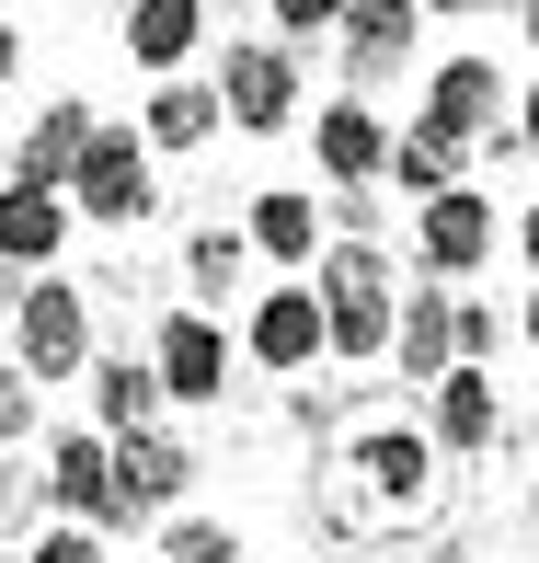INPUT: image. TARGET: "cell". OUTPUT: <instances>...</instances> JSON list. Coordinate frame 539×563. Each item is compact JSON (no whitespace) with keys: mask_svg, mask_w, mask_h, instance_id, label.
<instances>
[{"mask_svg":"<svg viewBox=\"0 0 539 563\" xmlns=\"http://www.w3.org/2000/svg\"><path fill=\"white\" fill-rule=\"evenodd\" d=\"M459 495V472L425 449L414 426V391H391V379H368V391L345 402V415L311 438V483H299V518H311V541L333 552H402L436 506Z\"/></svg>","mask_w":539,"mask_h":563,"instance_id":"1","label":"cell"},{"mask_svg":"<svg viewBox=\"0 0 539 563\" xmlns=\"http://www.w3.org/2000/svg\"><path fill=\"white\" fill-rule=\"evenodd\" d=\"M195 438H172V426H138V438H104V541H138V529L184 518L195 495Z\"/></svg>","mask_w":539,"mask_h":563,"instance_id":"2","label":"cell"},{"mask_svg":"<svg viewBox=\"0 0 539 563\" xmlns=\"http://www.w3.org/2000/svg\"><path fill=\"white\" fill-rule=\"evenodd\" d=\"M207 92H218V126H229V139H288V126L311 115V58L276 46V35H229Z\"/></svg>","mask_w":539,"mask_h":563,"instance_id":"3","label":"cell"},{"mask_svg":"<svg viewBox=\"0 0 539 563\" xmlns=\"http://www.w3.org/2000/svg\"><path fill=\"white\" fill-rule=\"evenodd\" d=\"M12 368L35 379V391H69V379L92 368V288L69 265L23 276V299H12Z\"/></svg>","mask_w":539,"mask_h":563,"instance_id":"4","label":"cell"},{"mask_svg":"<svg viewBox=\"0 0 539 563\" xmlns=\"http://www.w3.org/2000/svg\"><path fill=\"white\" fill-rule=\"evenodd\" d=\"M69 219H104V230H149L161 219V173H149V150H138V126H92L81 139V162H69Z\"/></svg>","mask_w":539,"mask_h":563,"instance_id":"5","label":"cell"},{"mask_svg":"<svg viewBox=\"0 0 539 563\" xmlns=\"http://www.w3.org/2000/svg\"><path fill=\"white\" fill-rule=\"evenodd\" d=\"M149 379H161L172 415H218L229 391H242V345H229L218 311H161V334H149Z\"/></svg>","mask_w":539,"mask_h":563,"instance_id":"6","label":"cell"},{"mask_svg":"<svg viewBox=\"0 0 539 563\" xmlns=\"http://www.w3.org/2000/svg\"><path fill=\"white\" fill-rule=\"evenodd\" d=\"M494 242H505V219H494V196H482V185H448V196H425V208L402 219V253H414V276H436V288L482 276V265H494Z\"/></svg>","mask_w":539,"mask_h":563,"instance_id":"7","label":"cell"},{"mask_svg":"<svg viewBox=\"0 0 539 563\" xmlns=\"http://www.w3.org/2000/svg\"><path fill=\"white\" fill-rule=\"evenodd\" d=\"M425 449L448 460V472H482V460H494V438H505V391H494V368H448V379H425Z\"/></svg>","mask_w":539,"mask_h":563,"instance_id":"8","label":"cell"},{"mask_svg":"<svg viewBox=\"0 0 539 563\" xmlns=\"http://www.w3.org/2000/svg\"><path fill=\"white\" fill-rule=\"evenodd\" d=\"M229 345H242V368H265V379H311L322 368V299L299 288H252V311L229 322Z\"/></svg>","mask_w":539,"mask_h":563,"instance_id":"9","label":"cell"},{"mask_svg":"<svg viewBox=\"0 0 539 563\" xmlns=\"http://www.w3.org/2000/svg\"><path fill=\"white\" fill-rule=\"evenodd\" d=\"M448 311H459V288H436V276H414V288L391 299V391H425V379H448L459 368V334H448Z\"/></svg>","mask_w":539,"mask_h":563,"instance_id":"10","label":"cell"},{"mask_svg":"<svg viewBox=\"0 0 539 563\" xmlns=\"http://www.w3.org/2000/svg\"><path fill=\"white\" fill-rule=\"evenodd\" d=\"M35 495L69 529H104V426H46L35 438Z\"/></svg>","mask_w":539,"mask_h":563,"instance_id":"11","label":"cell"},{"mask_svg":"<svg viewBox=\"0 0 539 563\" xmlns=\"http://www.w3.org/2000/svg\"><path fill=\"white\" fill-rule=\"evenodd\" d=\"M505 104H517V92H505V69L482 58V46H459V58H436L425 69V126H448V139H482V126H505Z\"/></svg>","mask_w":539,"mask_h":563,"instance_id":"12","label":"cell"},{"mask_svg":"<svg viewBox=\"0 0 539 563\" xmlns=\"http://www.w3.org/2000/svg\"><path fill=\"white\" fill-rule=\"evenodd\" d=\"M115 46H126L138 81H172V69H195V46H207V0H126Z\"/></svg>","mask_w":539,"mask_h":563,"instance_id":"13","label":"cell"},{"mask_svg":"<svg viewBox=\"0 0 539 563\" xmlns=\"http://www.w3.org/2000/svg\"><path fill=\"white\" fill-rule=\"evenodd\" d=\"M242 242H252V265H276V276H311V253H322V196H311V185H252Z\"/></svg>","mask_w":539,"mask_h":563,"instance_id":"14","label":"cell"},{"mask_svg":"<svg viewBox=\"0 0 539 563\" xmlns=\"http://www.w3.org/2000/svg\"><path fill=\"white\" fill-rule=\"evenodd\" d=\"M379 150H391V115L379 104H356V92L311 104V173L322 185H379Z\"/></svg>","mask_w":539,"mask_h":563,"instance_id":"15","label":"cell"},{"mask_svg":"<svg viewBox=\"0 0 539 563\" xmlns=\"http://www.w3.org/2000/svg\"><path fill=\"white\" fill-rule=\"evenodd\" d=\"M379 185H391L402 208H425V196H448V185H471V139H448V126H425V115H402V126H391V150H379Z\"/></svg>","mask_w":539,"mask_h":563,"instance_id":"16","label":"cell"},{"mask_svg":"<svg viewBox=\"0 0 539 563\" xmlns=\"http://www.w3.org/2000/svg\"><path fill=\"white\" fill-rule=\"evenodd\" d=\"M126 126H138L149 162H161V150H207V139H218V92L195 81V69H172V81L138 92V115H126Z\"/></svg>","mask_w":539,"mask_h":563,"instance_id":"17","label":"cell"},{"mask_svg":"<svg viewBox=\"0 0 539 563\" xmlns=\"http://www.w3.org/2000/svg\"><path fill=\"white\" fill-rule=\"evenodd\" d=\"M0 253H12V276H46L69 253V196L12 173V185H0Z\"/></svg>","mask_w":539,"mask_h":563,"instance_id":"18","label":"cell"},{"mask_svg":"<svg viewBox=\"0 0 539 563\" xmlns=\"http://www.w3.org/2000/svg\"><path fill=\"white\" fill-rule=\"evenodd\" d=\"M242 276H252V242H242V219H195V230H184V311H218V322H229Z\"/></svg>","mask_w":539,"mask_h":563,"instance_id":"19","label":"cell"},{"mask_svg":"<svg viewBox=\"0 0 539 563\" xmlns=\"http://www.w3.org/2000/svg\"><path fill=\"white\" fill-rule=\"evenodd\" d=\"M92 126H104V115H92L81 92H46L35 126L12 139V173H23V185H69V162H81V139H92Z\"/></svg>","mask_w":539,"mask_h":563,"instance_id":"20","label":"cell"},{"mask_svg":"<svg viewBox=\"0 0 539 563\" xmlns=\"http://www.w3.org/2000/svg\"><path fill=\"white\" fill-rule=\"evenodd\" d=\"M92 426H104V438H138V426H161L172 402H161V379H149V356H92Z\"/></svg>","mask_w":539,"mask_h":563,"instance_id":"21","label":"cell"},{"mask_svg":"<svg viewBox=\"0 0 539 563\" xmlns=\"http://www.w3.org/2000/svg\"><path fill=\"white\" fill-rule=\"evenodd\" d=\"M35 449H0V552H23V541H35Z\"/></svg>","mask_w":539,"mask_h":563,"instance_id":"22","label":"cell"},{"mask_svg":"<svg viewBox=\"0 0 539 563\" xmlns=\"http://www.w3.org/2000/svg\"><path fill=\"white\" fill-rule=\"evenodd\" d=\"M161 563H242L229 518H161Z\"/></svg>","mask_w":539,"mask_h":563,"instance_id":"23","label":"cell"},{"mask_svg":"<svg viewBox=\"0 0 539 563\" xmlns=\"http://www.w3.org/2000/svg\"><path fill=\"white\" fill-rule=\"evenodd\" d=\"M448 334H459V368H494V356L517 345V322H505L494 299H459V311H448Z\"/></svg>","mask_w":539,"mask_h":563,"instance_id":"24","label":"cell"},{"mask_svg":"<svg viewBox=\"0 0 539 563\" xmlns=\"http://www.w3.org/2000/svg\"><path fill=\"white\" fill-rule=\"evenodd\" d=\"M35 438H46V391L0 356V449H35Z\"/></svg>","mask_w":539,"mask_h":563,"instance_id":"25","label":"cell"},{"mask_svg":"<svg viewBox=\"0 0 539 563\" xmlns=\"http://www.w3.org/2000/svg\"><path fill=\"white\" fill-rule=\"evenodd\" d=\"M23 563H115V541H104V529H35V541H23Z\"/></svg>","mask_w":539,"mask_h":563,"instance_id":"26","label":"cell"},{"mask_svg":"<svg viewBox=\"0 0 539 563\" xmlns=\"http://www.w3.org/2000/svg\"><path fill=\"white\" fill-rule=\"evenodd\" d=\"M265 23H276V46H299V58H311V46L333 35V0H265Z\"/></svg>","mask_w":539,"mask_h":563,"instance_id":"27","label":"cell"},{"mask_svg":"<svg viewBox=\"0 0 539 563\" xmlns=\"http://www.w3.org/2000/svg\"><path fill=\"white\" fill-rule=\"evenodd\" d=\"M471 162H482V173H528V150H517V126H482Z\"/></svg>","mask_w":539,"mask_h":563,"instance_id":"28","label":"cell"},{"mask_svg":"<svg viewBox=\"0 0 539 563\" xmlns=\"http://www.w3.org/2000/svg\"><path fill=\"white\" fill-rule=\"evenodd\" d=\"M414 12H425V23H505L517 0H414Z\"/></svg>","mask_w":539,"mask_h":563,"instance_id":"29","label":"cell"},{"mask_svg":"<svg viewBox=\"0 0 539 563\" xmlns=\"http://www.w3.org/2000/svg\"><path fill=\"white\" fill-rule=\"evenodd\" d=\"M505 126H517V150H528V173H539V92H517V104H505Z\"/></svg>","mask_w":539,"mask_h":563,"instance_id":"30","label":"cell"},{"mask_svg":"<svg viewBox=\"0 0 539 563\" xmlns=\"http://www.w3.org/2000/svg\"><path fill=\"white\" fill-rule=\"evenodd\" d=\"M517 265L539 276V196H528V208H517Z\"/></svg>","mask_w":539,"mask_h":563,"instance_id":"31","label":"cell"},{"mask_svg":"<svg viewBox=\"0 0 539 563\" xmlns=\"http://www.w3.org/2000/svg\"><path fill=\"white\" fill-rule=\"evenodd\" d=\"M12 69H23V23L0 12V81H12Z\"/></svg>","mask_w":539,"mask_h":563,"instance_id":"32","label":"cell"},{"mask_svg":"<svg viewBox=\"0 0 539 563\" xmlns=\"http://www.w3.org/2000/svg\"><path fill=\"white\" fill-rule=\"evenodd\" d=\"M517 345H528V356H539V288H528V311H517Z\"/></svg>","mask_w":539,"mask_h":563,"instance_id":"33","label":"cell"},{"mask_svg":"<svg viewBox=\"0 0 539 563\" xmlns=\"http://www.w3.org/2000/svg\"><path fill=\"white\" fill-rule=\"evenodd\" d=\"M12 299H23V276H12V253H0V311H12Z\"/></svg>","mask_w":539,"mask_h":563,"instance_id":"34","label":"cell"},{"mask_svg":"<svg viewBox=\"0 0 539 563\" xmlns=\"http://www.w3.org/2000/svg\"><path fill=\"white\" fill-rule=\"evenodd\" d=\"M517 35H528V46H539V0H517Z\"/></svg>","mask_w":539,"mask_h":563,"instance_id":"35","label":"cell"},{"mask_svg":"<svg viewBox=\"0 0 539 563\" xmlns=\"http://www.w3.org/2000/svg\"><path fill=\"white\" fill-rule=\"evenodd\" d=\"M207 12H265V0H207Z\"/></svg>","mask_w":539,"mask_h":563,"instance_id":"36","label":"cell"},{"mask_svg":"<svg viewBox=\"0 0 539 563\" xmlns=\"http://www.w3.org/2000/svg\"><path fill=\"white\" fill-rule=\"evenodd\" d=\"M0 185H12V139H0Z\"/></svg>","mask_w":539,"mask_h":563,"instance_id":"37","label":"cell"},{"mask_svg":"<svg viewBox=\"0 0 539 563\" xmlns=\"http://www.w3.org/2000/svg\"><path fill=\"white\" fill-rule=\"evenodd\" d=\"M528 483H539V472H528ZM528 518H539V495H528Z\"/></svg>","mask_w":539,"mask_h":563,"instance_id":"38","label":"cell"},{"mask_svg":"<svg viewBox=\"0 0 539 563\" xmlns=\"http://www.w3.org/2000/svg\"><path fill=\"white\" fill-rule=\"evenodd\" d=\"M0 563H23V552H0Z\"/></svg>","mask_w":539,"mask_h":563,"instance_id":"39","label":"cell"}]
</instances>
